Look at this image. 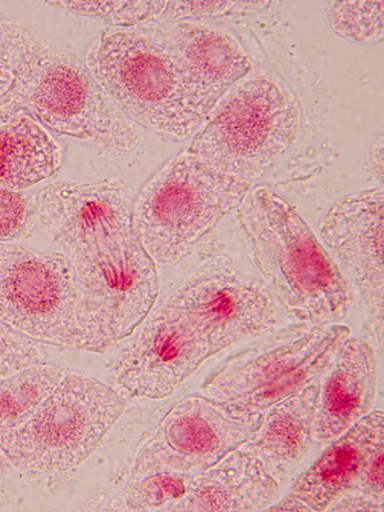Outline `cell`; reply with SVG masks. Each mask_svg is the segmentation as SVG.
Masks as SVG:
<instances>
[{
    "instance_id": "obj_3",
    "label": "cell",
    "mask_w": 384,
    "mask_h": 512,
    "mask_svg": "<svg viewBox=\"0 0 384 512\" xmlns=\"http://www.w3.org/2000/svg\"><path fill=\"white\" fill-rule=\"evenodd\" d=\"M237 222L274 299L306 323H337L351 305L345 274L294 205L258 186L237 208Z\"/></svg>"
},
{
    "instance_id": "obj_27",
    "label": "cell",
    "mask_w": 384,
    "mask_h": 512,
    "mask_svg": "<svg viewBox=\"0 0 384 512\" xmlns=\"http://www.w3.org/2000/svg\"><path fill=\"white\" fill-rule=\"evenodd\" d=\"M383 445L376 448L361 470L354 491L364 493L374 500L383 501Z\"/></svg>"
},
{
    "instance_id": "obj_17",
    "label": "cell",
    "mask_w": 384,
    "mask_h": 512,
    "mask_svg": "<svg viewBox=\"0 0 384 512\" xmlns=\"http://www.w3.org/2000/svg\"><path fill=\"white\" fill-rule=\"evenodd\" d=\"M280 483L259 457L241 446L192 477L184 500L169 511H256L272 504Z\"/></svg>"
},
{
    "instance_id": "obj_15",
    "label": "cell",
    "mask_w": 384,
    "mask_h": 512,
    "mask_svg": "<svg viewBox=\"0 0 384 512\" xmlns=\"http://www.w3.org/2000/svg\"><path fill=\"white\" fill-rule=\"evenodd\" d=\"M377 377L376 354L369 342L347 338L319 378L313 441L328 445L369 414Z\"/></svg>"
},
{
    "instance_id": "obj_19",
    "label": "cell",
    "mask_w": 384,
    "mask_h": 512,
    "mask_svg": "<svg viewBox=\"0 0 384 512\" xmlns=\"http://www.w3.org/2000/svg\"><path fill=\"white\" fill-rule=\"evenodd\" d=\"M62 160L57 140L31 117L0 123V190L31 189L56 175Z\"/></svg>"
},
{
    "instance_id": "obj_22",
    "label": "cell",
    "mask_w": 384,
    "mask_h": 512,
    "mask_svg": "<svg viewBox=\"0 0 384 512\" xmlns=\"http://www.w3.org/2000/svg\"><path fill=\"white\" fill-rule=\"evenodd\" d=\"M382 2H328L324 13L328 25L342 39L364 45L383 41Z\"/></svg>"
},
{
    "instance_id": "obj_26",
    "label": "cell",
    "mask_w": 384,
    "mask_h": 512,
    "mask_svg": "<svg viewBox=\"0 0 384 512\" xmlns=\"http://www.w3.org/2000/svg\"><path fill=\"white\" fill-rule=\"evenodd\" d=\"M271 3L262 2H167L160 21H187L190 18H221L250 15L263 11Z\"/></svg>"
},
{
    "instance_id": "obj_10",
    "label": "cell",
    "mask_w": 384,
    "mask_h": 512,
    "mask_svg": "<svg viewBox=\"0 0 384 512\" xmlns=\"http://www.w3.org/2000/svg\"><path fill=\"white\" fill-rule=\"evenodd\" d=\"M160 303L171 306L198 329L212 356L271 331L277 323L271 290L226 255H210L169 288Z\"/></svg>"
},
{
    "instance_id": "obj_4",
    "label": "cell",
    "mask_w": 384,
    "mask_h": 512,
    "mask_svg": "<svg viewBox=\"0 0 384 512\" xmlns=\"http://www.w3.org/2000/svg\"><path fill=\"white\" fill-rule=\"evenodd\" d=\"M251 181L227 175L189 150L168 160L137 194L132 222L159 265L178 264L237 210Z\"/></svg>"
},
{
    "instance_id": "obj_29",
    "label": "cell",
    "mask_w": 384,
    "mask_h": 512,
    "mask_svg": "<svg viewBox=\"0 0 384 512\" xmlns=\"http://www.w3.org/2000/svg\"><path fill=\"white\" fill-rule=\"evenodd\" d=\"M367 172L374 181L383 185V136L370 146L367 159Z\"/></svg>"
},
{
    "instance_id": "obj_18",
    "label": "cell",
    "mask_w": 384,
    "mask_h": 512,
    "mask_svg": "<svg viewBox=\"0 0 384 512\" xmlns=\"http://www.w3.org/2000/svg\"><path fill=\"white\" fill-rule=\"evenodd\" d=\"M318 388L319 379L265 410L259 428L244 445L280 484L312 447Z\"/></svg>"
},
{
    "instance_id": "obj_9",
    "label": "cell",
    "mask_w": 384,
    "mask_h": 512,
    "mask_svg": "<svg viewBox=\"0 0 384 512\" xmlns=\"http://www.w3.org/2000/svg\"><path fill=\"white\" fill-rule=\"evenodd\" d=\"M0 320L43 344L84 351L79 292L67 256L0 244Z\"/></svg>"
},
{
    "instance_id": "obj_13",
    "label": "cell",
    "mask_w": 384,
    "mask_h": 512,
    "mask_svg": "<svg viewBox=\"0 0 384 512\" xmlns=\"http://www.w3.org/2000/svg\"><path fill=\"white\" fill-rule=\"evenodd\" d=\"M383 187L338 200L320 226V240L358 290L379 347L383 346ZM335 260V262H336Z\"/></svg>"
},
{
    "instance_id": "obj_23",
    "label": "cell",
    "mask_w": 384,
    "mask_h": 512,
    "mask_svg": "<svg viewBox=\"0 0 384 512\" xmlns=\"http://www.w3.org/2000/svg\"><path fill=\"white\" fill-rule=\"evenodd\" d=\"M45 6L73 16L100 18L112 26L131 27L159 21L167 2H57Z\"/></svg>"
},
{
    "instance_id": "obj_11",
    "label": "cell",
    "mask_w": 384,
    "mask_h": 512,
    "mask_svg": "<svg viewBox=\"0 0 384 512\" xmlns=\"http://www.w3.org/2000/svg\"><path fill=\"white\" fill-rule=\"evenodd\" d=\"M262 416L207 395L186 397L146 434L130 475L154 468L191 475L204 472L244 446L259 428Z\"/></svg>"
},
{
    "instance_id": "obj_28",
    "label": "cell",
    "mask_w": 384,
    "mask_h": 512,
    "mask_svg": "<svg viewBox=\"0 0 384 512\" xmlns=\"http://www.w3.org/2000/svg\"><path fill=\"white\" fill-rule=\"evenodd\" d=\"M331 511H383V501L364 495L359 491H351L329 507Z\"/></svg>"
},
{
    "instance_id": "obj_21",
    "label": "cell",
    "mask_w": 384,
    "mask_h": 512,
    "mask_svg": "<svg viewBox=\"0 0 384 512\" xmlns=\"http://www.w3.org/2000/svg\"><path fill=\"white\" fill-rule=\"evenodd\" d=\"M192 477L169 468L130 475L123 489V505L131 511H169L184 500Z\"/></svg>"
},
{
    "instance_id": "obj_8",
    "label": "cell",
    "mask_w": 384,
    "mask_h": 512,
    "mask_svg": "<svg viewBox=\"0 0 384 512\" xmlns=\"http://www.w3.org/2000/svg\"><path fill=\"white\" fill-rule=\"evenodd\" d=\"M205 118L187 150L249 181L285 154L300 130L295 99L268 76L237 84Z\"/></svg>"
},
{
    "instance_id": "obj_31",
    "label": "cell",
    "mask_w": 384,
    "mask_h": 512,
    "mask_svg": "<svg viewBox=\"0 0 384 512\" xmlns=\"http://www.w3.org/2000/svg\"><path fill=\"white\" fill-rule=\"evenodd\" d=\"M8 464L9 461L6 455H4V452L0 450V498H2L4 493V486H6Z\"/></svg>"
},
{
    "instance_id": "obj_7",
    "label": "cell",
    "mask_w": 384,
    "mask_h": 512,
    "mask_svg": "<svg viewBox=\"0 0 384 512\" xmlns=\"http://www.w3.org/2000/svg\"><path fill=\"white\" fill-rule=\"evenodd\" d=\"M85 62L127 120L178 141L203 125L171 59L143 32H104L91 44Z\"/></svg>"
},
{
    "instance_id": "obj_24",
    "label": "cell",
    "mask_w": 384,
    "mask_h": 512,
    "mask_svg": "<svg viewBox=\"0 0 384 512\" xmlns=\"http://www.w3.org/2000/svg\"><path fill=\"white\" fill-rule=\"evenodd\" d=\"M38 224L34 198L18 191L0 190V244L27 239Z\"/></svg>"
},
{
    "instance_id": "obj_30",
    "label": "cell",
    "mask_w": 384,
    "mask_h": 512,
    "mask_svg": "<svg viewBox=\"0 0 384 512\" xmlns=\"http://www.w3.org/2000/svg\"><path fill=\"white\" fill-rule=\"evenodd\" d=\"M268 511H312L308 506L300 501L299 498L288 493L287 496L281 498L278 502H272L271 505L265 507Z\"/></svg>"
},
{
    "instance_id": "obj_16",
    "label": "cell",
    "mask_w": 384,
    "mask_h": 512,
    "mask_svg": "<svg viewBox=\"0 0 384 512\" xmlns=\"http://www.w3.org/2000/svg\"><path fill=\"white\" fill-rule=\"evenodd\" d=\"M383 413L372 411L352 425L292 484L290 493L312 511H326L354 491L369 456L383 445Z\"/></svg>"
},
{
    "instance_id": "obj_2",
    "label": "cell",
    "mask_w": 384,
    "mask_h": 512,
    "mask_svg": "<svg viewBox=\"0 0 384 512\" xmlns=\"http://www.w3.org/2000/svg\"><path fill=\"white\" fill-rule=\"evenodd\" d=\"M21 116L114 152L130 153L140 141L86 62L38 32L0 20V123Z\"/></svg>"
},
{
    "instance_id": "obj_20",
    "label": "cell",
    "mask_w": 384,
    "mask_h": 512,
    "mask_svg": "<svg viewBox=\"0 0 384 512\" xmlns=\"http://www.w3.org/2000/svg\"><path fill=\"white\" fill-rule=\"evenodd\" d=\"M67 370L39 363L0 379V448L61 383Z\"/></svg>"
},
{
    "instance_id": "obj_12",
    "label": "cell",
    "mask_w": 384,
    "mask_h": 512,
    "mask_svg": "<svg viewBox=\"0 0 384 512\" xmlns=\"http://www.w3.org/2000/svg\"><path fill=\"white\" fill-rule=\"evenodd\" d=\"M108 352L105 369L114 384L131 397L150 400L173 395L212 358L198 329L163 303Z\"/></svg>"
},
{
    "instance_id": "obj_6",
    "label": "cell",
    "mask_w": 384,
    "mask_h": 512,
    "mask_svg": "<svg viewBox=\"0 0 384 512\" xmlns=\"http://www.w3.org/2000/svg\"><path fill=\"white\" fill-rule=\"evenodd\" d=\"M351 336L338 323L300 322L263 333L209 374L205 395L245 413L263 414L318 381Z\"/></svg>"
},
{
    "instance_id": "obj_25",
    "label": "cell",
    "mask_w": 384,
    "mask_h": 512,
    "mask_svg": "<svg viewBox=\"0 0 384 512\" xmlns=\"http://www.w3.org/2000/svg\"><path fill=\"white\" fill-rule=\"evenodd\" d=\"M44 358L43 342L34 340L0 320V379L31 365L43 363Z\"/></svg>"
},
{
    "instance_id": "obj_14",
    "label": "cell",
    "mask_w": 384,
    "mask_h": 512,
    "mask_svg": "<svg viewBox=\"0 0 384 512\" xmlns=\"http://www.w3.org/2000/svg\"><path fill=\"white\" fill-rule=\"evenodd\" d=\"M145 35L171 59L187 102L204 120L253 70L239 43L212 26L159 20Z\"/></svg>"
},
{
    "instance_id": "obj_1",
    "label": "cell",
    "mask_w": 384,
    "mask_h": 512,
    "mask_svg": "<svg viewBox=\"0 0 384 512\" xmlns=\"http://www.w3.org/2000/svg\"><path fill=\"white\" fill-rule=\"evenodd\" d=\"M34 198L36 216L67 256L79 292L84 351L107 354L152 312L157 263L113 182H57Z\"/></svg>"
},
{
    "instance_id": "obj_5",
    "label": "cell",
    "mask_w": 384,
    "mask_h": 512,
    "mask_svg": "<svg viewBox=\"0 0 384 512\" xmlns=\"http://www.w3.org/2000/svg\"><path fill=\"white\" fill-rule=\"evenodd\" d=\"M126 408L127 397L111 384L67 370L0 450L9 464L31 478L62 477L94 454Z\"/></svg>"
}]
</instances>
